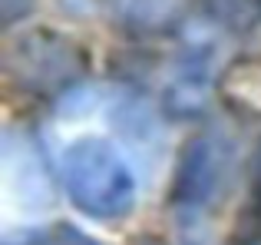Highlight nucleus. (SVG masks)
I'll return each instance as SVG.
<instances>
[{
    "label": "nucleus",
    "instance_id": "f257e3e1",
    "mask_svg": "<svg viewBox=\"0 0 261 245\" xmlns=\"http://www.w3.org/2000/svg\"><path fill=\"white\" fill-rule=\"evenodd\" d=\"M238 166L235 133L225 122H212L185 142L172 176V215L185 239L205 229V222L228 199Z\"/></svg>",
    "mask_w": 261,
    "mask_h": 245
},
{
    "label": "nucleus",
    "instance_id": "f03ea898",
    "mask_svg": "<svg viewBox=\"0 0 261 245\" xmlns=\"http://www.w3.org/2000/svg\"><path fill=\"white\" fill-rule=\"evenodd\" d=\"M60 176L70 202L89 219H122L139 199L133 162L113 139L102 136H80L76 142H70L60 159Z\"/></svg>",
    "mask_w": 261,
    "mask_h": 245
},
{
    "label": "nucleus",
    "instance_id": "7ed1b4c3",
    "mask_svg": "<svg viewBox=\"0 0 261 245\" xmlns=\"http://www.w3.org/2000/svg\"><path fill=\"white\" fill-rule=\"evenodd\" d=\"M83 50L57 30L20 33L7 46V73L20 90L53 96V93L76 90L83 80Z\"/></svg>",
    "mask_w": 261,
    "mask_h": 245
},
{
    "label": "nucleus",
    "instance_id": "20e7f679",
    "mask_svg": "<svg viewBox=\"0 0 261 245\" xmlns=\"http://www.w3.org/2000/svg\"><path fill=\"white\" fill-rule=\"evenodd\" d=\"M218 73H222V53L215 40L195 37L182 43L162 86V110L172 119H198L215 96Z\"/></svg>",
    "mask_w": 261,
    "mask_h": 245
},
{
    "label": "nucleus",
    "instance_id": "39448f33",
    "mask_svg": "<svg viewBox=\"0 0 261 245\" xmlns=\"http://www.w3.org/2000/svg\"><path fill=\"white\" fill-rule=\"evenodd\" d=\"M192 0H106V13L129 37H162L185 20Z\"/></svg>",
    "mask_w": 261,
    "mask_h": 245
},
{
    "label": "nucleus",
    "instance_id": "423d86ee",
    "mask_svg": "<svg viewBox=\"0 0 261 245\" xmlns=\"http://www.w3.org/2000/svg\"><path fill=\"white\" fill-rule=\"evenodd\" d=\"M208 20L235 37H248L261 30V0H202Z\"/></svg>",
    "mask_w": 261,
    "mask_h": 245
},
{
    "label": "nucleus",
    "instance_id": "0eeeda50",
    "mask_svg": "<svg viewBox=\"0 0 261 245\" xmlns=\"http://www.w3.org/2000/svg\"><path fill=\"white\" fill-rule=\"evenodd\" d=\"M4 245H102L73 222H50V226H27L17 232H7Z\"/></svg>",
    "mask_w": 261,
    "mask_h": 245
},
{
    "label": "nucleus",
    "instance_id": "6e6552de",
    "mask_svg": "<svg viewBox=\"0 0 261 245\" xmlns=\"http://www.w3.org/2000/svg\"><path fill=\"white\" fill-rule=\"evenodd\" d=\"M248 166V219L255 222V229H261V142Z\"/></svg>",
    "mask_w": 261,
    "mask_h": 245
},
{
    "label": "nucleus",
    "instance_id": "1a4fd4ad",
    "mask_svg": "<svg viewBox=\"0 0 261 245\" xmlns=\"http://www.w3.org/2000/svg\"><path fill=\"white\" fill-rule=\"evenodd\" d=\"M33 7V0H0V13H4V27H13V20H20Z\"/></svg>",
    "mask_w": 261,
    "mask_h": 245
},
{
    "label": "nucleus",
    "instance_id": "9d476101",
    "mask_svg": "<svg viewBox=\"0 0 261 245\" xmlns=\"http://www.w3.org/2000/svg\"><path fill=\"white\" fill-rule=\"evenodd\" d=\"M238 245H258V242H255V239H251V242H238Z\"/></svg>",
    "mask_w": 261,
    "mask_h": 245
}]
</instances>
